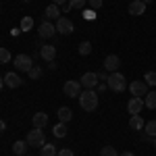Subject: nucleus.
I'll return each instance as SVG.
<instances>
[{
  "instance_id": "obj_2",
  "label": "nucleus",
  "mask_w": 156,
  "mask_h": 156,
  "mask_svg": "<svg viewBox=\"0 0 156 156\" xmlns=\"http://www.w3.org/2000/svg\"><path fill=\"white\" fill-rule=\"evenodd\" d=\"M106 85H108V90H112V92H123V90L127 87V81H125L123 73L115 71V73H110V75H108Z\"/></svg>"
},
{
  "instance_id": "obj_35",
  "label": "nucleus",
  "mask_w": 156,
  "mask_h": 156,
  "mask_svg": "<svg viewBox=\"0 0 156 156\" xmlns=\"http://www.w3.org/2000/svg\"><path fill=\"white\" fill-rule=\"evenodd\" d=\"M52 2H54V4H58V6H65V4H67V0H52Z\"/></svg>"
},
{
  "instance_id": "obj_10",
  "label": "nucleus",
  "mask_w": 156,
  "mask_h": 156,
  "mask_svg": "<svg viewBox=\"0 0 156 156\" xmlns=\"http://www.w3.org/2000/svg\"><path fill=\"white\" fill-rule=\"evenodd\" d=\"M129 92H131V96L142 98L148 94V85H146V81H133V83H129Z\"/></svg>"
},
{
  "instance_id": "obj_11",
  "label": "nucleus",
  "mask_w": 156,
  "mask_h": 156,
  "mask_svg": "<svg viewBox=\"0 0 156 156\" xmlns=\"http://www.w3.org/2000/svg\"><path fill=\"white\" fill-rule=\"evenodd\" d=\"M146 6H148V4H144L142 0H131L129 6H127V11H129V15H133V17H142L146 12Z\"/></svg>"
},
{
  "instance_id": "obj_6",
  "label": "nucleus",
  "mask_w": 156,
  "mask_h": 156,
  "mask_svg": "<svg viewBox=\"0 0 156 156\" xmlns=\"http://www.w3.org/2000/svg\"><path fill=\"white\" fill-rule=\"evenodd\" d=\"M79 83H81V87H85V90H94V87H98V75L94 71H87L81 75V79H79Z\"/></svg>"
},
{
  "instance_id": "obj_12",
  "label": "nucleus",
  "mask_w": 156,
  "mask_h": 156,
  "mask_svg": "<svg viewBox=\"0 0 156 156\" xmlns=\"http://www.w3.org/2000/svg\"><path fill=\"white\" fill-rule=\"evenodd\" d=\"M37 31H40V37L48 40V37H52L54 34H56V25H52L48 19H46L44 23H40V29H37Z\"/></svg>"
},
{
  "instance_id": "obj_8",
  "label": "nucleus",
  "mask_w": 156,
  "mask_h": 156,
  "mask_svg": "<svg viewBox=\"0 0 156 156\" xmlns=\"http://www.w3.org/2000/svg\"><path fill=\"white\" fill-rule=\"evenodd\" d=\"M104 71L108 73H115V71H119V65H121V58L117 56V54H108L106 58H104Z\"/></svg>"
},
{
  "instance_id": "obj_19",
  "label": "nucleus",
  "mask_w": 156,
  "mask_h": 156,
  "mask_svg": "<svg viewBox=\"0 0 156 156\" xmlns=\"http://www.w3.org/2000/svg\"><path fill=\"white\" fill-rule=\"evenodd\" d=\"M27 148H29V144H27V142H23V140H19V142H15V144H12V154H17V156H25Z\"/></svg>"
},
{
  "instance_id": "obj_36",
  "label": "nucleus",
  "mask_w": 156,
  "mask_h": 156,
  "mask_svg": "<svg viewBox=\"0 0 156 156\" xmlns=\"http://www.w3.org/2000/svg\"><path fill=\"white\" fill-rule=\"evenodd\" d=\"M4 129H6V123H4V121H2V119H0V133H2V131H4Z\"/></svg>"
},
{
  "instance_id": "obj_41",
  "label": "nucleus",
  "mask_w": 156,
  "mask_h": 156,
  "mask_svg": "<svg viewBox=\"0 0 156 156\" xmlns=\"http://www.w3.org/2000/svg\"><path fill=\"white\" fill-rule=\"evenodd\" d=\"M23 2H29V0H23Z\"/></svg>"
},
{
  "instance_id": "obj_14",
  "label": "nucleus",
  "mask_w": 156,
  "mask_h": 156,
  "mask_svg": "<svg viewBox=\"0 0 156 156\" xmlns=\"http://www.w3.org/2000/svg\"><path fill=\"white\" fill-rule=\"evenodd\" d=\"M4 83H6V87H12V90H15V87H19V85L23 83V79H21L15 71H11V73L4 75Z\"/></svg>"
},
{
  "instance_id": "obj_21",
  "label": "nucleus",
  "mask_w": 156,
  "mask_h": 156,
  "mask_svg": "<svg viewBox=\"0 0 156 156\" xmlns=\"http://www.w3.org/2000/svg\"><path fill=\"white\" fill-rule=\"evenodd\" d=\"M58 152H56V148L52 144H44L42 146V150H40V156H56Z\"/></svg>"
},
{
  "instance_id": "obj_29",
  "label": "nucleus",
  "mask_w": 156,
  "mask_h": 156,
  "mask_svg": "<svg viewBox=\"0 0 156 156\" xmlns=\"http://www.w3.org/2000/svg\"><path fill=\"white\" fill-rule=\"evenodd\" d=\"M27 75H29V77H31V79H40V77H42V69H40V67H36V65H34V67H31V69H29V73H27Z\"/></svg>"
},
{
  "instance_id": "obj_16",
  "label": "nucleus",
  "mask_w": 156,
  "mask_h": 156,
  "mask_svg": "<svg viewBox=\"0 0 156 156\" xmlns=\"http://www.w3.org/2000/svg\"><path fill=\"white\" fill-rule=\"evenodd\" d=\"M56 117H58L60 123H69V121L73 119V110L69 106H60L58 112H56Z\"/></svg>"
},
{
  "instance_id": "obj_32",
  "label": "nucleus",
  "mask_w": 156,
  "mask_h": 156,
  "mask_svg": "<svg viewBox=\"0 0 156 156\" xmlns=\"http://www.w3.org/2000/svg\"><path fill=\"white\" fill-rule=\"evenodd\" d=\"M87 2H90V9H94V11H96V9L102 6V2H104V0H87Z\"/></svg>"
},
{
  "instance_id": "obj_31",
  "label": "nucleus",
  "mask_w": 156,
  "mask_h": 156,
  "mask_svg": "<svg viewBox=\"0 0 156 156\" xmlns=\"http://www.w3.org/2000/svg\"><path fill=\"white\" fill-rule=\"evenodd\" d=\"M94 17H96V12H94V9H85V11H83V19H90V21H92Z\"/></svg>"
},
{
  "instance_id": "obj_22",
  "label": "nucleus",
  "mask_w": 156,
  "mask_h": 156,
  "mask_svg": "<svg viewBox=\"0 0 156 156\" xmlns=\"http://www.w3.org/2000/svg\"><path fill=\"white\" fill-rule=\"evenodd\" d=\"M144 131H146V135H148V137H152V140H154V137H156V121H150V123H146Z\"/></svg>"
},
{
  "instance_id": "obj_24",
  "label": "nucleus",
  "mask_w": 156,
  "mask_h": 156,
  "mask_svg": "<svg viewBox=\"0 0 156 156\" xmlns=\"http://www.w3.org/2000/svg\"><path fill=\"white\" fill-rule=\"evenodd\" d=\"M12 56H11V52L6 48H0V65H6V62H11Z\"/></svg>"
},
{
  "instance_id": "obj_13",
  "label": "nucleus",
  "mask_w": 156,
  "mask_h": 156,
  "mask_svg": "<svg viewBox=\"0 0 156 156\" xmlns=\"http://www.w3.org/2000/svg\"><path fill=\"white\" fill-rule=\"evenodd\" d=\"M144 106H146V104H144V100H142V98H135V96H133L131 100L127 102V112H129V115H140Z\"/></svg>"
},
{
  "instance_id": "obj_5",
  "label": "nucleus",
  "mask_w": 156,
  "mask_h": 156,
  "mask_svg": "<svg viewBox=\"0 0 156 156\" xmlns=\"http://www.w3.org/2000/svg\"><path fill=\"white\" fill-rule=\"evenodd\" d=\"M62 92H65V96H69V98H79L81 96V83L69 79L67 83L62 85Z\"/></svg>"
},
{
  "instance_id": "obj_33",
  "label": "nucleus",
  "mask_w": 156,
  "mask_h": 156,
  "mask_svg": "<svg viewBox=\"0 0 156 156\" xmlns=\"http://www.w3.org/2000/svg\"><path fill=\"white\" fill-rule=\"evenodd\" d=\"M56 156H73V150H69V148H62V150H58V154Z\"/></svg>"
},
{
  "instance_id": "obj_26",
  "label": "nucleus",
  "mask_w": 156,
  "mask_h": 156,
  "mask_svg": "<svg viewBox=\"0 0 156 156\" xmlns=\"http://www.w3.org/2000/svg\"><path fill=\"white\" fill-rule=\"evenodd\" d=\"M31 27H34V19H31V17H23V19H21V29H23V31H29Z\"/></svg>"
},
{
  "instance_id": "obj_23",
  "label": "nucleus",
  "mask_w": 156,
  "mask_h": 156,
  "mask_svg": "<svg viewBox=\"0 0 156 156\" xmlns=\"http://www.w3.org/2000/svg\"><path fill=\"white\" fill-rule=\"evenodd\" d=\"M144 104H146L148 108H152V110H154V108H156V92H150V94H146Z\"/></svg>"
},
{
  "instance_id": "obj_40",
  "label": "nucleus",
  "mask_w": 156,
  "mask_h": 156,
  "mask_svg": "<svg viewBox=\"0 0 156 156\" xmlns=\"http://www.w3.org/2000/svg\"><path fill=\"white\" fill-rule=\"evenodd\" d=\"M154 148H156V137H154Z\"/></svg>"
},
{
  "instance_id": "obj_38",
  "label": "nucleus",
  "mask_w": 156,
  "mask_h": 156,
  "mask_svg": "<svg viewBox=\"0 0 156 156\" xmlns=\"http://www.w3.org/2000/svg\"><path fill=\"white\" fill-rule=\"evenodd\" d=\"M142 2H144V4H152L154 0H142Z\"/></svg>"
},
{
  "instance_id": "obj_37",
  "label": "nucleus",
  "mask_w": 156,
  "mask_h": 156,
  "mask_svg": "<svg viewBox=\"0 0 156 156\" xmlns=\"http://www.w3.org/2000/svg\"><path fill=\"white\" fill-rule=\"evenodd\" d=\"M119 156H133V152H123V154H119Z\"/></svg>"
},
{
  "instance_id": "obj_4",
  "label": "nucleus",
  "mask_w": 156,
  "mask_h": 156,
  "mask_svg": "<svg viewBox=\"0 0 156 156\" xmlns=\"http://www.w3.org/2000/svg\"><path fill=\"white\" fill-rule=\"evenodd\" d=\"M12 65H15V69H17V71L29 73V69L34 67V58H31V56H27V54H19V56H15Z\"/></svg>"
},
{
  "instance_id": "obj_18",
  "label": "nucleus",
  "mask_w": 156,
  "mask_h": 156,
  "mask_svg": "<svg viewBox=\"0 0 156 156\" xmlns=\"http://www.w3.org/2000/svg\"><path fill=\"white\" fill-rule=\"evenodd\" d=\"M129 127L135 129V131H140V129L146 127V123H144V119H142L140 115H131V117H129Z\"/></svg>"
},
{
  "instance_id": "obj_20",
  "label": "nucleus",
  "mask_w": 156,
  "mask_h": 156,
  "mask_svg": "<svg viewBox=\"0 0 156 156\" xmlns=\"http://www.w3.org/2000/svg\"><path fill=\"white\" fill-rule=\"evenodd\" d=\"M54 137H67V123H56L54 129H52Z\"/></svg>"
},
{
  "instance_id": "obj_15",
  "label": "nucleus",
  "mask_w": 156,
  "mask_h": 156,
  "mask_svg": "<svg viewBox=\"0 0 156 156\" xmlns=\"http://www.w3.org/2000/svg\"><path fill=\"white\" fill-rule=\"evenodd\" d=\"M44 15H46V19H48V21H52V19H56V21H58V19H60V6L52 2V4H48V6H46Z\"/></svg>"
},
{
  "instance_id": "obj_7",
  "label": "nucleus",
  "mask_w": 156,
  "mask_h": 156,
  "mask_svg": "<svg viewBox=\"0 0 156 156\" xmlns=\"http://www.w3.org/2000/svg\"><path fill=\"white\" fill-rule=\"evenodd\" d=\"M56 31L62 34V36H69L75 31V25H73L71 19H67V17H60L58 21H56Z\"/></svg>"
},
{
  "instance_id": "obj_42",
  "label": "nucleus",
  "mask_w": 156,
  "mask_h": 156,
  "mask_svg": "<svg viewBox=\"0 0 156 156\" xmlns=\"http://www.w3.org/2000/svg\"><path fill=\"white\" fill-rule=\"evenodd\" d=\"M12 156H17V154H12Z\"/></svg>"
},
{
  "instance_id": "obj_9",
  "label": "nucleus",
  "mask_w": 156,
  "mask_h": 156,
  "mask_svg": "<svg viewBox=\"0 0 156 156\" xmlns=\"http://www.w3.org/2000/svg\"><path fill=\"white\" fill-rule=\"evenodd\" d=\"M40 56L46 60V62H52V60L56 58V46H52V44L40 46Z\"/></svg>"
},
{
  "instance_id": "obj_27",
  "label": "nucleus",
  "mask_w": 156,
  "mask_h": 156,
  "mask_svg": "<svg viewBox=\"0 0 156 156\" xmlns=\"http://www.w3.org/2000/svg\"><path fill=\"white\" fill-rule=\"evenodd\" d=\"M90 52H92V44H90V42H81V44H79V54H81V56H87Z\"/></svg>"
},
{
  "instance_id": "obj_34",
  "label": "nucleus",
  "mask_w": 156,
  "mask_h": 156,
  "mask_svg": "<svg viewBox=\"0 0 156 156\" xmlns=\"http://www.w3.org/2000/svg\"><path fill=\"white\" fill-rule=\"evenodd\" d=\"M106 87H108L106 83H98V87H96V90H98V92H104V90H106Z\"/></svg>"
},
{
  "instance_id": "obj_30",
  "label": "nucleus",
  "mask_w": 156,
  "mask_h": 156,
  "mask_svg": "<svg viewBox=\"0 0 156 156\" xmlns=\"http://www.w3.org/2000/svg\"><path fill=\"white\" fill-rule=\"evenodd\" d=\"M85 2H87V0H69V6H71V9H83Z\"/></svg>"
},
{
  "instance_id": "obj_1",
  "label": "nucleus",
  "mask_w": 156,
  "mask_h": 156,
  "mask_svg": "<svg viewBox=\"0 0 156 156\" xmlns=\"http://www.w3.org/2000/svg\"><path fill=\"white\" fill-rule=\"evenodd\" d=\"M79 104H81V108L87 110V112L96 110V108H98V92H96V90H85V92H81V96H79Z\"/></svg>"
},
{
  "instance_id": "obj_17",
  "label": "nucleus",
  "mask_w": 156,
  "mask_h": 156,
  "mask_svg": "<svg viewBox=\"0 0 156 156\" xmlns=\"http://www.w3.org/2000/svg\"><path fill=\"white\" fill-rule=\"evenodd\" d=\"M46 125H48V115H46V112H36V115H34V127L44 129Z\"/></svg>"
},
{
  "instance_id": "obj_3",
  "label": "nucleus",
  "mask_w": 156,
  "mask_h": 156,
  "mask_svg": "<svg viewBox=\"0 0 156 156\" xmlns=\"http://www.w3.org/2000/svg\"><path fill=\"white\" fill-rule=\"evenodd\" d=\"M27 144L31 146V148H42V146L46 144V137H44V131L42 129H37V127H34L31 131L27 133V140H25Z\"/></svg>"
},
{
  "instance_id": "obj_25",
  "label": "nucleus",
  "mask_w": 156,
  "mask_h": 156,
  "mask_svg": "<svg viewBox=\"0 0 156 156\" xmlns=\"http://www.w3.org/2000/svg\"><path fill=\"white\" fill-rule=\"evenodd\" d=\"M144 81H146V85H154L156 87V71H148L144 75Z\"/></svg>"
},
{
  "instance_id": "obj_28",
  "label": "nucleus",
  "mask_w": 156,
  "mask_h": 156,
  "mask_svg": "<svg viewBox=\"0 0 156 156\" xmlns=\"http://www.w3.org/2000/svg\"><path fill=\"white\" fill-rule=\"evenodd\" d=\"M100 156H119V154H117V150H115L112 146H104V148L100 150Z\"/></svg>"
},
{
  "instance_id": "obj_39",
  "label": "nucleus",
  "mask_w": 156,
  "mask_h": 156,
  "mask_svg": "<svg viewBox=\"0 0 156 156\" xmlns=\"http://www.w3.org/2000/svg\"><path fill=\"white\" fill-rule=\"evenodd\" d=\"M2 85H4V77H0V90H2Z\"/></svg>"
},
{
  "instance_id": "obj_43",
  "label": "nucleus",
  "mask_w": 156,
  "mask_h": 156,
  "mask_svg": "<svg viewBox=\"0 0 156 156\" xmlns=\"http://www.w3.org/2000/svg\"><path fill=\"white\" fill-rule=\"evenodd\" d=\"M25 156H29V154H25Z\"/></svg>"
}]
</instances>
